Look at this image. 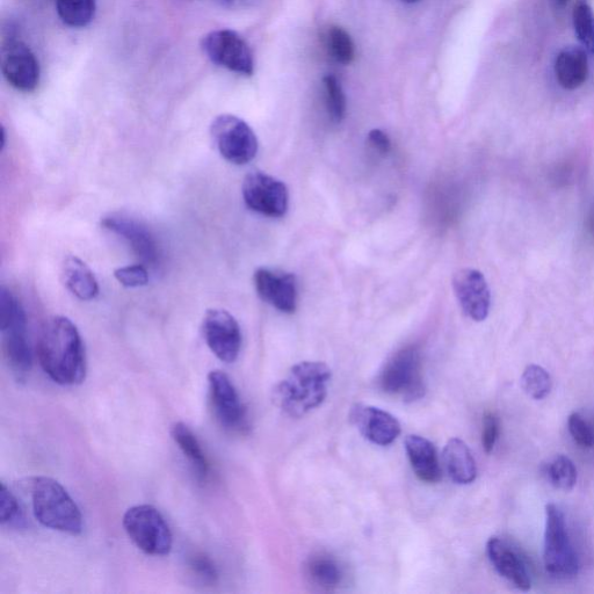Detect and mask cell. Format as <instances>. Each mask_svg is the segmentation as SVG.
Returning a JSON list of instances; mask_svg holds the SVG:
<instances>
[{
	"mask_svg": "<svg viewBox=\"0 0 594 594\" xmlns=\"http://www.w3.org/2000/svg\"><path fill=\"white\" fill-rule=\"evenodd\" d=\"M36 351L43 372L57 385L77 386L85 380L83 339L69 318H49L41 330Z\"/></svg>",
	"mask_w": 594,
	"mask_h": 594,
	"instance_id": "obj_1",
	"label": "cell"
},
{
	"mask_svg": "<svg viewBox=\"0 0 594 594\" xmlns=\"http://www.w3.org/2000/svg\"><path fill=\"white\" fill-rule=\"evenodd\" d=\"M331 375V369L323 362H300L274 388L273 401L289 416L299 418L307 415L324 402Z\"/></svg>",
	"mask_w": 594,
	"mask_h": 594,
	"instance_id": "obj_2",
	"label": "cell"
},
{
	"mask_svg": "<svg viewBox=\"0 0 594 594\" xmlns=\"http://www.w3.org/2000/svg\"><path fill=\"white\" fill-rule=\"evenodd\" d=\"M31 496L34 517L42 526L70 535L83 532L81 510L69 492L54 478L34 477Z\"/></svg>",
	"mask_w": 594,
	"mask_h": 594,
	"instance_id": "obj_3",
	"label": "cell"
},
{
	"mask_svg": "<svg viewBox=\"0 0 594 594\" xmlns=\"http://www.w3.org/2000/svg\"><path fill=\"white\" fill-rule=\"evenodd\" d=\"M0 330L3 333L7 362L17 380L31 372L33 354L27 337V321L23 304L9 289H0Z\"/></svg>",
	"mask_w": 594,
	"mask_h": 594,
	"instance_id": "obj_4",
	"label": "cell"
},
{
	"mask_svg": "<svg viewBox=\"0 0 594 594\" xmlns=\"http://www.w3.org/2000/svg\"><path fill=\"white\" fill-rule=\"evenodd\" d=\"M123 527L134 545L151 556L169 555L173 536L161 512L151 505L130 507L123 516Z\"/></svg>",
	"mask_w": 594,
	"mask_h": 594,
	"instance_id": "obj_5",
	"label": "cell"
},
{
	"mask_svg": "<svg viewBox=\"0 0 594 594\" xmlns=\"http://www.w3.org/2000/svg\"><path fill=\"white\" fill-rule=\"evenodd\" d=\"M543 562L549 575L557 578L575 577L579 561L569 538L565 517L559 506H546L545 549Z\"/></svg>",
	"mask_w": 594,
	"mask_h": 594,
	"instance_id": "obj_6",
	"label": "cell"
},
{
	"mask_svg": "<svg viewBox=\"0 0 594 594\" xmlns=\"http://www.w3.org/2000/svg\"><path fill=\"white\" fill-rule=\"evenodd\" d=\"M380 386L386 394L400 396L408 402L424 396L422 357L416 347H407L397 352L387 362L380 376Z\"/></svg>",
	"mask_w": 594,
	"mask_h": 594,
	"instance_id": "obj_7",
	"label": "cell"
},
{
	"mask_svg": "<svg viewBox=\"0 0 594 594\" xmlns=\"http://www.w3.org/2000/svg\"><path fill=\"white\" fill-rule=\"evenodd\" d=\"M217 150L226 161L245 165L253 161L258 152V140L252 128L236 115L223 114L210 127Z\"/></svg>",
	"mask_w": 594,
	"mask_h": 594,
	"instance_id": "obj_8",
	"label": "cell"
},
{
	"mask_svg": "<svg viewBox=\"0 0 594 594\" xmlns=\"http://www.w3.org/2000/svg\"><path fill=\"white\" fill-rule=\"evenodd\" d=\"M202 50L208 59L235 74L252 76L255 61L246 41L233 30H217L204 36Z\"/></svg>",
	"mask_w": 594,
	"mask_h": 594,
	"instance_id": "obj_9",
	"label": "cell"
},
{
	"mask_svg": "<svg viewBox=\"0 0 594 594\" xmlns=\"http://www.w3.org/2000/svg\"><path fill=\"white\" fill-rule=\"evenodd\" d=\"M245 205L253 212L268 217H282L287 213L289 193L281 180L260 171L250 172L243 181Z\"/></svg>",
	"mask_w": 594,
	"mask_h": 594,
	"instance_id": "obj_10",
	"label": "cell"
},
{
	"mask_svg": "<svg viewBox=\"0 0 594 594\" xmlns=\"http://www.w3.org/2000/svg\"><path fill=\"white\" fill-rule=\"evenodd\" d=\"M3 75L12 88L32 92L40 83V64L33 50L16 33H9L3 43Z\"/></svg>",
	"mask_w": 594,
	"mask_h": 594,
	"instance_id": "obj_11",
	"label": "cell"
},
{
	"mask_svg": "<svg viewBox=\"0 0 594 594\" xmlns=\"http://www.w3.org/2000/svg\"><path fill=\"white\" fill-rule=\"evenodd\" d=\"M101 227L120 236L144 266L157 267L161 263V245L147 224L134 217L117 213L104 217Z\"/></svg>",
	"mask_w": 594,
	"mask_h": 594,
	"instance_id": "obj_12",
	"label": "cell"
},
{
	"mask_svg": "<svg viewBox=\"0 0 594 594\" xmlns=\"http://www.w3.org/2000/svg\"><path fill=\"white\" fill-rule=\"evenodd\" d=\"M206 343L217 358L235 362L241 352L242 332L236 318L222 309H210L202 322Z\"/></svg>",
	"mask_w": 594,
	"mask_h": 594,
	"instance_id": "obj_13",
	"label": "cell"
},
{
	"mask_svg": "<svg viewBox=\"0 0 594 594\" xmlns=\"http://www.w3.org/2000/svg\"><path fill=\"white\" fill-rule=\"evenodd\" d=\"M210 401L220 424L229 431H242L246 426V410L229 376L222 371L208 375Z\"/></svg>",
	"mask_w": 594,
	"mask_h": 594,
	"instance_id": "obj_14",
	"label": "cell"
},
{
	"mask_svg": "<svg viewBox=\"0 0 594 594\" xmlns=\"http://www.w3.org/2000/svg\"><path fill=\"white\" fill-rule=\"evenodd\" d=\"M453 287L460 306L469 318L482 322L489 316L491 294L484 275L473 268H463L456 272Z\"/></svg>",
	"mask_w": 594,
	"mask_h": 594,
	"instance_id": "obj_15",
	"label": "cell"
},
{
	"mask_svg": "<svg viewBox=\"0 0 594 594\" xmlns=\"http://www.w3.org/2000/svg\"><path fill=\"white\" fill-rule=\"evenodd\" d=\"M253 279L260 299L281 313H295L299 291L294 274L262 267L258 268Z\"/></svg>",
	"mask_w": 594,
	"mask_h": 594,
	"instance_id": "obj_16",
	"label": "cell"
},
{
	"mask_svg": "<svg viewBox=\"0 0 594 594\" xmlns=\"http://www.w3.org/2000/svg\"><path fill=\"white\" fill-rule=\"evenodd\" d=\"M350 416L362 436L375 445L393 444L401 434V425L393 415L371 405H356Z\"/></svg>",
	"mask_w": 594,
	"mask_h": 594,
	"instance_id": "obj_17",
	"label": "cell"
},
{
	"mask_svg": "<svg viewBox=\"0 0 594 594\" xmlns=\"http://www.w3.org/2000/svg\"><path fill=\"white\" fill-rule=\"evenodd\" d=\"M487 554L499 576L520 591L531 589L532 579L527 564L509 541L494 536L487 543Z\"/></svg>",
	"mask_w": 594,
	"mask_h": 594,
	"instance_id": "obj_18",
	"label": "cell"
},
{
	"mask_svg": "<svg viewBox=\"0 0 594 594\" xmlns=\"http://www.w3.org/2000/svg\"><path fill=\"white\" fill-rule=\"evenodd\" d=\"M405 451L420 481L437 483L440 480L438 455L430 440L411 434L405 439Z\"/></svg>",
	"mask_w": 594,
	"mask_h": 594,
	"instance_id": "obj_19",
	"label": "cell"
},
{
	"mask_svg": "<svg viewBox=\"0 0 594 594\" xmlns=\"http://www.w3.org/2000/svg\"><path fill=\"white\" fill-rule=\"evenodd\" d=\"M557 81L565 90H576L589 76L588 56L581 48H567L557 56L555 63Z\"/></svg>",
	"mask_w": 594,
	"mask_h": 594,
	"instance_id": "obj_20",
	"label": "cell"
},
{
	"mask_svg": "<svg viewBox=\"0 0 594 594\" xmlns=\"http://www.w3.org/2000/svg\"><path fill=\"white\" fill-rule=\"evenodd\" d=\"M443 458L447 473L455 483L466 485L476 480V462L465 441L459 438L448 440Z\"/></svg>",
	"mask_w": 594,
	"mask_h": 594,
	"instance_id": "obj_21",
	"label": "cell"
},
{
	"mask_svg": "<svg viewBox=\"0 0 594 594\" xmlns=\"http://www.w3.org/2000/svg\"><path fill=\"white\" fill-rule=\"evenodd\" d=\"M62 277L64 285L82 301H92L99 294V285L91 268L82 259L70 256L64 260Z\"/></svg>",
	"mask_w": 594,
	"mask_h": 594,
	"instance_id": "obj_22",
	"label": "cell"
},
{
	"mask_svg": "<svg viewBox=\"0 0 594 594\" xmlns=\"http://www.w3.org/2000/svg\"><path fill=\"white\" fill-rule=\"evenodd\" d=\"M171 437L184 454L199 482H205L209 475V462L197 436L185 423L173 424Z\"/></svg>",
	"mask_w": 594,
	"mask_h": 594,
	"instance_id": "obj_23",
	"label": "cell"
},
{
	"mask_svg": "<svg viewBox=\"0 0 594 594\" xmlns=\"http://www.w3.org/2000/svg\"><path fill=\"white\" fill-rule=\"evenodd\" d=\"M56 10L65 25L88 26L96 14V0H56Z\"/></svg>",
	"mask_w": 594,
	"mask_h": 594,
	"instance_id": "obj_24",
	"label": "cell"
},
{
	"mask_svg": "<svg viewBox=\"0 0 594 594\" xmlns=\"http://www.w3.org/2000/svg\"><path fill=\"white\" fill-rule=\"evenodd\" d=\"M308 576L322 588H336L343 581V569L330 556L313 557L307 565Z\"/></svg>",
	"mask_w": 594,
	"mask_h": 594,
	"instance_id": "obj_25",
	"label": "cell"
},
{
	"mask_svg": "<svg viewBox=\"0 0 594 594\" xmlns=\"http://www.w3.org/2000/svg\"><path fill=\"white\" fill-rule=\"evenodd\" d=\"M520 383L525 393L535 401L546 398L553 388L552 376L545 368L538 365L526 367Z\"/></svg>",
	"mask_w": 594,
	"mask_h": 594,
	"instance_id": "obj_26",
	"label": "cell"
},
{
	"mask_svg": "<svg viewBox=\"0 0 594 594\" xmlns=\"http://www.w3.org/2000/svg\"><path fill=\"white\" fill-rule=\"evenodd\" d=\"M546 473L550 483L555 488L570 491L575 488L577 483V468L568 456L557 455L552 461H549Z\"/></svg>",
	"mask_w": 594,
	"mask_h": 594,
	"instance_id": "obj_27",
	"label": "cell"
},
{
	"mask_svg": "<svg viewBox=\"0 0 594 594\" xmlns=\"http://www.w3.org/2000/svg\"><path fill=\"white\" fill-rule=\"evenodd\" d=\"M327 48L332 59L337 63L349 65L356 56V49L351 35L344 28L331 26L327 33Z\"/></svg>",
	"mask_w": 594,
	"mask_h": 594,
	"instance_id": "obj_28",
	"label": "cell"
},
{
	"mask_svg": "<svg viewBox=\"0 0 594 594\" xmlns=\"http://www.w3.org/2000/svg\"><path fill=\"white\" fill-rule=\"evenodd\" d=\"M325 91V104H327L330 117L335 122H342L346 115V97L342 84L333 75L323 79Z\"/></svg>",
	"mask_w": 594,
	"mask_h": 594,
	"instance_id": "obj_29",
	"label": "cell"
},
{
	"mask_svg": "<svg viewBox=\"0 0 594 594\" xmlns=\"http://www.w3.org/2000/svg\"><path fill=\"white\" fill-rule=\"evenodd\" d=\"M574 26L579 41L594 55V13L586 2H579L574 10Z\"/></svg>",
	"mask_w": 594,
	"mask_h": 594,
	"instance_id": "obj_30",
	"label": "cell"
},
{
	"mask_svg": "<svg viewBox=\"0 0 594 594\" xmlns=\"http://www.w3.org/2000/svg\"><path fill=\"white\" fill-rule=\"evenodd\" d=\"M0 523L3 526L21 528L25 526L23 509L12 491L2 483L0 490Z\"/></svg>",
	"mask_w": 594,
	"mask_h": 594,
	"instance_id": "obj_31",
	"label": "cell"
},
{
	"mask_svg": "<svg viewBox=\"0 0 594 594\" xmlns=\"http://www.w3.org/2000/svg\"><path fill=\"white\" fill-rule=\"evenodd\" d=\"M114 277L127 288H139L149 284V273L143 264L120 267L114 271Z\"/></svg>",
	"mask_w": 594,
	"mask_h": 594,
	"instance_id": "obj_32",
	"label": "cell"
},
{
	"mask_svg": "<svg viewBox=\"0 0 594 594\" xmlns=\"http://www.w3.org/2000/svg\"><path fill=\"white\" fill-rule=\"evenodd\" d=\"M569 432L575 443L583 448L594 446V431L588 422L579 414H572L568 420Z\"/></svg>",
	"mask_w": 594,
	"mask_h": 594,
	"instance_id": "obj_33",
	"label": "cell"
},
{
	"mask_svg": "<svg viewBox=\"0 0 594 594\" xmlns=\"http://www.w3.org/2000/svg\"><path fill=\"white\" fill-rule=\"evenodd\" d=\"M188 565H190L193 575L197 576L204 583L213 584L216 582L217 576H219L213 561L204 554L191 556Z\"/></svg>",
	"mask_w": 594,
	"mask_h": 594,
	"instance_id": "obj_34",
	"label": "cell"
},
{
	"mask_svg": "<svg viewBox=\"0 0 594 594\" xmlns=\"http://www.w3.org/2000/svg\"><path fill=\"white\" fill-rule=\"evenodd\" d=\"M499 436L498 418L494 414H487L483 419L482 445L485 453L494 451Z\"/></svg>",
	"mask_w": 594,
	"mask_h": 594,
	"instance_id": "obj_35",
	"label": "cell"
},
{
	"mask_svg": "<svg viewBox=\"0 0 594 594\" xmlns=\"http://www.w3.org/2000/svg\"><path fill=\"white\" fill-rule=\"evenodd\" d=\"M368 143L382 155H387L391 149L390 139L381 129H373L372 132L368 134Z\"/></svg>",
	"mask_w": 594,
	"mask_h": 594,
	"instance_id": "obj_36",
	"label": "cell"
},
{
	"mask_svg": "<svg viewBox=\"0 0 594 594\" xmlns=\"http://www.w3.org/2000/svg\"><path fill=\"white\" fill-rule=\"evenodd\" d=\"M552 2L557 7V9H562V7L569 3V0H552Z\"/></svg>",
	"mask_w": 594,
	"mask_h": 594,
	"instance_id": "obj_37",
	"label": "cell"
},
{
	"mask_svg": "<svg viewBox=\"0 0 594 594\" xmlns=\"http://www.w3.org/2000/svg\"><path fill=\"white\" fill-rule=\"evenodd\" d=\"M590 229H591V233L594 237V216L591 219Z\"/></svg>",
	"mask_w": 594,
	"mask_h": 594,
	"instance_id": "obj_38",
	"label": "cell"
},
{
	"mask_svg": "<svg viewBox=\"0 0 594 594\" xmlns=\"http://www.w3.org/2000/svg\"><path fill=\"white\" fill-rule=\"evenodd\" d=\"M402 2L407 3V4H415V3H418L419 0H402Z\"/></svg>",
	"mask_w": 594,
	"mask_h": 594,
	"instance_id": "obj_39",
	"label": "cell"
},
{
	"mask_svg": "<svg viewBox=\"0 0 594 594\" xmlns=\"http://www.w3.org/2000/svg\"><path fill=\"white\" fill-rule=\"evenodd\" d=\"M226 2H233V0H226Z\"/></svg>",
	"mask_w": 594,
	"mask_h": 594,
	"instance_id": "obj_40",
	"label": "cell"
}]
</instances>
